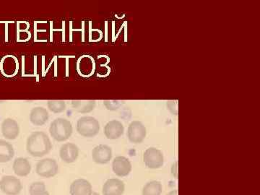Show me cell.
<instances>
[{
    "label": "cell",
    "mask_w": 260,
    "mask_h": 195,
    "mask_svg": "<svg viewBox=\"0 0 260 195\" xmlns=\"http://www.w3.org/2000/svg\"><path fill=\"white\" fill-rule=\"evenodd\" d=\"M95 64L94 59L90 56H81L77 64V70L80 75L84 78H88L93 74Z\"/></svg>",
    "instance_id": "cell-12"
},
{
    "label": "cell",
    "mask_w": 260,
    "mask_h": 195,
    "mask_svg": "<svg viewBox=\"0 0 260 195\" xmlns=\"http://www.w3.org/2000/svg\"><path fill=\"white\" fill-rule=\"evenodd\" d=\"M2 133L6 139H16L20 134V126L15 119L7 118L2 123Z\"/></svg>",
    "instance_id": "cell-11"
},
{
    "label": "cell",
    "mask_w": 260,
    "mask_h": 195,
    "mask_svg": "<svg viewBox=\"0 0 260 195\" xmlns=\"http://www.w3.org/2000/svg\"><path fill=\"white\" fill-rule=\"evenodd\" d=\"M48 109L54 114H59L66 110V104L64 101L49 100L47 102Z\"/></svg>",
    "instance_id": "cell-22"
},
{
    "label": "cell",
    "mask_w": 260,
    "mask_h": 195,
    "mask_svg": "<svg viewBox=\"0 0 260 195\" xmlns=\"http://www.w3.org/2000/svg\"><path fill=\"white\" fill-rule=\"evenodd\" d=\"M77 132L85 138H93L99 134L100 124L93 116H83L77 122Z\"/></svg>",
    "instance_id": "cell-3"
},
{
    "label": "cell",
    "mask_w": 260,
    "mask_h": 195,
    "mask_svg": "<svg viewBox=\"0 0 260 195\" xmlns=\"http://www.w3.org/2000/svg\"><path fill=\"white\" fill-rule=\"evenodd\" d=\"M49 112L44 107L34 108L30 113V122L35 126L44 125L49 120Z\"/></svg>",
    "instance_id": "cell-17"
},
{
    "label": "cell",
    "mask_w": 260,
    "mask_h": 195,
    "mask_svg": "<svg viewBox=\"0 0 260 195\" xmlns=\"http://www.w3.org/2000/svg\"><path fill=\"white\" fill-rule=\"evenodd\" d=\"M168 195H178V191L177 190L172 191Z\"/></svg>",
    "instance_id": "cell-25"
},
{
    "label": "cell",
    "mask_w": 260,
    "mask_h": 195,
    "mask_svg": "<svg viewBox=\"0 0 260 195\" xmlns=\"http://www.w3.org/2000/svg\"><path fill=\"white\" fill-rule=\"evenodd\" d=\"M13 169L18 177H27L31 172V165L27 158H17L13 162Z\"/></svg>",
    "instance_id": "cell-18"
},
{
    "label": "cell",
    "mask_w": 260,
    "mask_h": 195,
    "mask_svg": "<svg viewBox=\"0 0 260 195\" xmlns=\"http://www.w3.org/2000/svg\"><path fill=\"white\" fill-rule=\"evenodd\" d=\"M132 164L129 159L124 156L116 157L112 162L113 172L118 177H124L132 172Z\"/></svg>",
    "instance_id": "cell-9"
},
{
    "label": "cell",
    "mask_w": 260,
    "mask_h": 195,
    "mask_svg": "<svg viewBox=\"0 0 260 195\" xmlns=\"http://www.w3.org/2000/svg\"><path fill=\"white\" fill-rule=\"evenodd\" d=\"M18 61L15 56H6L1 62V71L5 76L13 77L18 72Z\"/></svg>",
    "instance_id": "cell-15"
},
{
    "label": "cell",
    "mask_w": 260,
    "mask_h": 195,
    "mask_svg": "<svg viewBox=\"0 0 260 195\" xmlns=\"http://www.w3.org/2000/svg\"><path fill=\"white\" fill-rule=\"evenodd\" d=\"M125 185L122 181L118 179H108L103 186V195H123Z\"/></svg>",
    "instance_id": "cell-13"
},
{
    "label": "cell",
    "mask_w": 260,
    "mask_h": 195,
    "mask_svg": "<svg viewBox=\"0 0 260 195\" xmlns=\"http://www.w3.org/2000/svg\"><path fill=\"white\" fill-rule=\"evenodd\" d=\"M91 195H100L99 194V193L95 192V191H93V193H92Z\"/></svg>",
    "instance_id": "cell-26"
},
{
    "label": "cell",
    "mask_w": 260,
    "mask_h": 195,
    "mask_svg": "<svg viewBox=\"0 0 260 195\" xmlns=\"http://www.w3.org/2000/svg\"><path fill=\"white\" fill-rule=\"evenodd\" d=\"M143 161L149 169H159L164 165V155L158 149L150 148L145 150Z\"/></svg>",
    "instance_id": "cell-6"
},
{
    "label": "cell",
    "mask_w": 260,
    "mask_h": 195,
    "mask_svg": "<svg viewBox=\"0 0 260 195\" xmlns=\"http://www.w3.org/2000/svg\"><path fill=\"white\" fill-rule=\"evenodd\" d=\"M30 195H50L46 189V185L42 181L32 183L30 186Z\"/></svg>",
    "instance_id": "cell-23"
},
{
    "label": "cell",
    "mask_w": 260,
    "mask_h": 195,
    "mask_svg": "<svg viewBox=\"0 0 260 195\" xmlns=\"http://www.w3.org/2000/svg\"><path fill=\"white\" fill-rule=\"evenodd\" d=\"M36 172L38 175L42 177H54L59 172V166L54 159H42L37 162Z\"/></svg>",
    "instance_id": "cell-4"
},
{
    "label": "cell",
    "mask_w": 260,
    "mask_h": 195,
    "mask_svg": "<svg viewBox=\"0 0 260 195\" xmlns=\"http://www.w3.org/2000/svg\"><path fill=\"white\" fill-rule=\"evenodd\" d=\"M23 189L21 181L13 176H4L0 180V189L7 195H18Z\"/></svg>",
    "instance_id": "cell-5"
},
{
    "label": "cell",
    "mask_w": 260,
    "mask_h": 195,
    "mask_svg": "<svg viewBox=\"0 0 260 195\" xmlns=\"http://www.w3.org/2000/svg\"><path fill=\"white\" fill-rule=\"evenodd\" d=\"M127 137L132 143H141L146 137V128L140 121H133L128 127Z\"/></svg>",
    "instance_id": "cell-7"
},
{
    "label": "cell",
    "mask_w": 260,
    "mask_h": 195,
    "mask_svg": "<svg viewBox=\"0 0 260 195\" xmlns=\"http://www.w3.org/2000/svg\"><path fill=\"white\" fill-rule=\"evenodd\" d=\"M79 148L74 143H68L61 145L59 150V156L62 161L72 164L76 161L79 156Z\"/></svg>",
    "instance_id": "cell-8"
},
{
    "label": "cell",
    "mask_w": 260,
    "mask_h": 195,
    "mask_svg": "<svg viewBox=\"0 0 260 195\" xmlns=\"http://www.w3.org/2000/svg\"><path fill=\"white\" fill-rule=\"evenodd\" d=\"M52 147L50 138L44 132H34L27 139V151L36 158L47 155L50 153Z\"/></svg>",
    "instance_id": "cell-1"
},
{
    "label": "cell",
    "mask_w": 260,
    "mask_h": 195,
    "mask_svg": "<svg viewBox=\"0 0 260 195\" xmlns=\"http://www.w3.org/2000/svg\"><path fill=\"white\" fill-rule=\"evenodd\" d=\"M15 155L13 145L6 140H0V162H9Z\"/></svg>",
    "instance_id": "cell-19"
},
{
    "label": "cell",
    "mask_w": 260,
    "mask_h": 195,
    "mask_svg": "<svg viewBox=\"0 0 260 195\" xmlns=\"http://www.w3.org/2000/svg\"><path fill=\"white\" fill-rule=\"evenodd\" d=\"M95 104L96 103L93 100L72 101V107L77 112L80 114L91 112L95 109Z\"/></svg>",
    "instance_id": "cell-20"
},
{
    "label": "cell",
    "mask_w": 260,
    "mask_h": 195,
    "mask_svg": "<svg viewBox=\"0 0 260 195\" xmlns=\"http://www.w3.org/2000/svg\"><path fill=\"white\" fill-rule=\"evenodd\" d=\"M70 195H91V184L86 179H76L70 185Z\"/></svg>",
    "instance_id": "cell-14"
},
{
    "label": "cell",
    "mask_w": 260,
    "mask_h": 195,
    "mask_svg": "<svg viewBox=\"0 0 260 195\" xmlns=\"http://www.w3.org/2000/svg\"><path fill=\"white\" fill-rule=\"evenodd\" d=\"M124 127L122 123L117 120L109 121L104 127V134L108 139L116 140L124 134Z\"/></svg>",
    "instance_id": "cell-16"
},
{
    "label": "cell",
    "mask_w": 260,
    "mask_h": 195,
    "mask_svg": "<svg viewBox=\"0 0 260 195\" xmlns=\"http://www.w3.org/2000/svg\"><path fill=\"white\" fill-rule=\"evenodd\" d=\"M92 158L99 164H106L112 158V150L107 145H99L92 150Z\"/></svg>",
    "instance_id": "cell-10"
},
{
    "label": "cell",
    "mask_w": 260,
    "mask_h": 195,
    "mask_svg": "<svg viewBox=\"0 0 260 195\" xmlns=\"http://www.w3.org/2000/svg\"><path fill=\"white\" fill-rule=\"evenodd\" d=\"M104 104H105L106 107L111 111H115L120 107V104L116 101H111V102L110 101H105Z\"/></svg>",
    "instance_id": "cell-24"
},
{
    "label": "cell",
    "mask_w": 260,
    "mask_h": 195,
    "mask_svg": "<svg viewBox=\"0 0 260 195\" xmlns=\"http://www.w3.org/2000/svg\"><path fill=\"white\" fill-rule=\"evenodd\" d=\"M73 127L71 122L64 118H57L51 123L49 133L51 138L57 142H64L73 134Z\"/></svg>",
    "instance_id": "cell-2"
},
{
    "label": "cell",
    "mask_w": 260,
    "mask_h": 195,
    "mask_svg": "<svg viewBox=\"0 0 260 195\" xmlns=\"http://www.w3.org/2000/svg\"><path fill=\"white\" fill-rule=\"evenodd\" d=\"M162 185L158 181H152L147 183L143 188V195H160Z\"/></svg>",
    "instance_id": "cell-21"
}]
</instances>
